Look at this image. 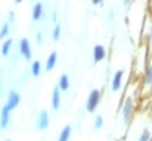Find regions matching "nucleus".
Here are the masks:
<instances>
[{
  "label": "nucleus",
  "instance_id": "11",
  "mask_svg": "<svg viewBox=\"0 0 152 141\" xmlns=\"http://www.w3.org/2000/svg\"><path fill=\"white\" fill-rule=\"evenodd\" d=\"M70 135H71V126H70V124H66V126L61 130L57 141H69Z\"/></svg>",
  "mask_w": 152,
  "mask_h": 141
},
{
  "label": "nucleus",
  "instance_id": "6",
  "mask_svg": "<svg viewBox=\"0 0 152 141\" xmlns=\"http://www.w3.org/2000/svg\"><path fill=\"white\" fill-rule=\"evenodd\" d=\"M104 57H106V49H104V46L101 45V44H96L94 46V49H93V58H94V62L95 63H99Z\"/></svg>",
  "mask_w": 152,
  "mask_h": 141
},
{
  "label": "nucleus",
  "instance_id": "25",
  "mask_svg": "<svg viewBox=\"0 0 152 141\" xmlns=\"http://www.w3.org/2000/svg\"><path fill=\"white\" fill-rule=\"evenodd\" d=\"M0 91H1V79H0Z\"/></svg>",
  "mask_w": 152,
  "mask_h": 141
},
{
  "label": "nucleus",
  "instance_id": "17",
  "mask_svg": "<svg viewBox=\"0 0 152 141\" xmlns=\"http://www.w3.org/2000/svg\"><path fill=\"white\" fill-rule=\"evenodd\" d=\"M10 32V24L8 23H4L0 27V40L4 39Z\"/></svg>",
  "mask_w": 152,
  "mask_h": 141
},
{
  "label": "nucleus",
  "instance_id": "9",
  "mask_svg": "<svg viewBox=\"0 0 152 141\" xmlns=\"http://www.w3.org/2000/svg\"><path fill=\"white\" fill-rule=\"evenodd\" d=\"M10 114H11V110L4 105L1 108V111H0V127L1 128H6L8 126V122H10Z\"/></svg>",
  "mask_w": 152,
  "mask_h": 141
},
{
  "label": "nucleus",
  "instance_id": "19",
  "mask_svg": "<svg viewBox=\"0 0 152 141\" xmlns=\"http://www.w3.org/2000/svg\"><path fill=\"white\" fill-rule=\"evenodd\" d=\"M59 37H61V25L57 24L52 31V38H53V40H58Z\"/></svg>",
  "mask_w": 152,
  "mask_h": 141
},
{
  "label": "nucleus",
  "instance_id": "15",
  "mask_svg": "<svg viewBox=\"0 0 152 141\" xmlns=\"http://www.w3.org/2000/svg\"><path fill=\"white\" fill-rule=\"evenodd\" d=\"M40 70H42V64L39 60H34L31 65V73L34 76V77H38L40 75Z\"/></svg>",
  "mask_w": 152,
  "mask_h": 141
},
{
  "label": "nucleus",
  "instance_id": "12",
  "mask_svg": "<svg viewBox=\"0 0 152 141\" xmlns=\"http://www.w3.org/2000/svg\"><path fill=\"white\" fill-rule=\"evenodd\" d=\"M42 14H43V4L42 2L34 4L33 9H32V19L33 20H39L42 18Z\"/></svg>",
  "mask_w": 152,
  "mask_h": 141
},
{
  "label": "nucleus",
  "instance_id": "20",
  "mask_svg": "<svg viewBox=\"0 0 152 141\" xmlns=\"http://www.w3.org/2000/svg\"><path fill=\"white\" fill-rule=\"evenodd\" d=\"M102 126H103V118H102V116L97 115L95 117V120H94V128L95 129H100V128H102Z\"/></svg>",
  "mask_w": 152,
  "mask_h": 141
},
{
  "label": "nucleus",
  "instance_id": "10",
  "mask_svg": "<svg viewBox=\"0 0 152 141\" xmlns=\"http://www.w3.org/2000/svg\"><path fill=\"white\" fill-rule=\"evenodd\" d=\"M56 62H57V52H56V51H52V52L49 55L48 59H46L45 70H46V71H51V70L55 68Z\"/></svg>",
  "mask_w": 152,
  "mask_h": 141
},
{
  "label": "nucleus",
  "instance_id": "24",
  "mask_svg": "<svg viewBox=\"0 0 152 141\" xmlns=\"http://www.w3.org/2000/svg\"><path fill=\"white\" fill-rule=\"evenodd\" d=\"M14 2L15 4H19V2H21V0H14Z\"/></svg>",
  "mask_w": 152,
  "mask_h": 141
},
{
  "label": "nucleus",
  "instance_id": "3",
  "mask_svg": "<svg viewBox=\"0 0 152 141\" xmlns=\"http://www.w3.org/2000/svg\"><path fill=\"white\" fill-rule=\"evenodd\" d=\"M49 122H50V117H49V114L45 109H42L38 115H37V120H36V126H37V129L38 130H44L48 128L49 126Z\"/></svg>",
  "mask_w": 152,
  "mask_h": 141
},
{
  "label": "nucleus",
  "instance_id": "23",
  "mask_svg": "<svg viewBox=\"0 0 152 141\" xmlns=\"http://www.w3.org/2000/svg\"><path fill=\"white\" fill-rule=\"evenodd\" d=\"M93 4L94 5H99V4H101V0H93Z\"/></svg>",
  "mask_w": 152,
  "mask_h": 141
},
{
  "label": "nucleus",
  "instance_id": "18",
  "mask_svg": "<svg viewBox=\"0 0 152 141\" xmlns=\"http://www.w3.org/2000/svg\"><path fill=\"white\" fill-rule=\"evenodd\" d=\"M150 137H151L150 130H148L147 128H144V130H142V133H141V135H140V137H139L138 141H148Z\"/></svg>",
  "mask_w": 152,
  "mask_h": 141
},
{
  "label": "nucleus",
  "instance_id": "5",
  "mask_svg": "<svg viewBox=\"0 0 152 141\" xmlns=\"http://www.w3.org/2000/svg\"><path fill=\"white\" fill-rule=\"evenodd\" d=\"M19 51L20 53L26 58V59H30L32 57V52H31V45H30V41L26 39V38H21L20 41H19Z\"/></svg>",
  "mask_w": 152,
  "mask_h": 141
},
{
  "label": "nucleus",
  "instance_id": "22",
  "mask_svg": "<svg viewBox=\"0 0 152 141\" xmlns=\"http://www.w3.org/2000/svg\"><path fill=\"white\" fill-rule=\"evenodd\" d=\"M36 39H37L38 43H42V41H43V34H42V32H37V34H36Z\"/></svg>",
  "mask_w": 152,
  "mask_h": 141
},
{
  "label": "nucleus",
  "instance_id": "21",
  "mask_svg": "<svg viewBox=\"0 0 152 141\" xmlns=\"http://www.w3.org/2000/svg\"><path fill=\"white\" fill-rule=\"evenodd\" d=\"M14 20H15V13L13 11H10L8 12V21L10 23H13Z\"/></svg>",
  "mask_w": 152,
  "mask_h": 141
},
{
  "label": "nucleus",
  "instance_id": "1",
  "mask_svg": "<svg viewBox=\"0 0 152 141\" xmlns=\"http://www.w3.org/2000/svg\"><path fill=\"white\" fill-rule=\"evenodd\" d=\"M100 96H101V94H100L99 89H93L90 91V94L87 98V103H86V108L89 113H93L97 108L99 102H100Z\"/></svg>",
  "mask_w": 152,
  "mask_h": 141
},
{
  "label": "nucleus",
  "instance_id": "4",
  "mask_svg": "<svg viewBox=\"0 0 152 141\" xmlns=\"http://www.w3.org/2000/svg\"><path fill=\"white\" fill-rule=\"evenodd\" d=\"M132 111H133V100L131 96H128L125 102H124V105H122V109H121V114H122V117H124V121L127 123L132 116Z\"/></svg>",
  "mask_w": 152,
  "mask_h": 141
},
{
  "label": "nucleus",
  "instance_id": "13",
  "mask_svg": "<svg viewBox=\"0 0 152 141\" xmlns=\"http://www.w3.org/2000/svg\"><path fill=\"white\" fill-rule=\"evenodd\" d=\"M70 86V82H69V76L66 73H63L61 77H59V81H58V88L59 90H68Z\"/></svg>",
  "mask_w": 152,
  "mask_h": 141
},
{
  "label": "nucleus",
  "instance_id": "7",
  "mask_svg": "<svg viewBox=\"0 0 152 141\" xmlns=\"http://www.w3.org/2000/svg\"><path fill=\"white\" fill-rule=\"evenodd\" d=\"M122 77H124V71L122 70H118L115 71L113 79H112V90L113 91H118L121 88V82H122Z\"/></svg>",
  "mask_w": 152,
  "mask_h": 141
},
{
  "label": "nucleus",
  "instance_id": "2",
  "mask_svg": "<svg viewBox=\"0 0 152 141\" xmlns=\"http://www.w3.org/2000/svg\"><path fill=\"white\" fill-rule=\"evenodd\" d=\"M20 100H21V97H20V94L17 91V90H10L8 91V94H7V101H6V107L10 109V110H13V109H15L18 105H19V103H20Z\"/></svg>",
  "mask_w": 152,
  "mask_h": 141
},
{
  "label": "nucleus",
  "instance_id": "14",
  "mask_svg": "<svg viewBox=\"0 0 152 141\" xmlns=\"http://www.w3.org/2000/svg\"><path fill=\"white\" fill-rule=\"evenodd\" d=\"M12 44H13V39H12V38L6 39V40L2 43V45H1V55H2V56H7V55H8V52L11 51Z\"/></svg>",
  "mask_w": 152,
  "mask_h": 141
},
{
  "label": "nucleus",
  "instance_id": "16",
  "mask_svg": "<svg viewBox=\"0 0 152 141\" xmlns=\"http://www.w3.org/2000/svg\"><path fill=\"white\" fill-rule=\"evenodd\" d=\"M145 84L147 86H151L152 85V64L148 65V68L146 69V72H145Z\"/></svg>",
  "mask_w": 152,
  "mask_h": 141
},
{
  "label": "nucleus",
  "instance_id": "8",
  "mask_svg": "<svg viewBox=\"0 0 152 141\" xmlns=\"http://www.w3.org/2000/svg\"><path fill=\"white\" fill-rule=\"evenodd\" d=\"M51 105H52L53 110H57L61 105V90H59L58 85L53 88L52 96H51Z\"/></svg>",
  "mask_w": 152,
  "mask_h": 141
},
{
  "label": "nucleus",
  "instance_id": "26",
  "mask_svg": "<svg viewBox=\"0 0 152 141\" xmlns=\"http://www.w3.org/2000/svg\"><path fill=\"white\" fill-rule=\"evenodd\" d=\"M5 141H12V140H11V139H7V140H5Z\"/></svg>",
  "mask_w": 152,
  "mask_h": 141
}]
</instances>
